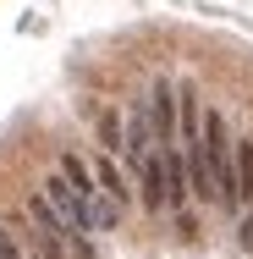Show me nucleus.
Returning <instances> with one entry per match:
<instances>
[{"mask_svg": "<svg viewBox=\"0 0 253 259\" xmlns=\"http://www.w3.org/2000/svg\"><path fill=\"white\" fill-rule=\"evenodd\" d=\"M149 121H154V144H176V89L165 77L149 89Z\"/></svg>", "mask_w": 253, "mask_h": 259, "instance_id": "2", "label": "nucleus"}, {"mask_svg": "<svg viewBox=\"0 0 253 259\" xmlns=\"http://www.w3.org/2000/svg\"><path fill=\"white\" fill-rule=\"evenodd\" d=\"M154 149H160V144H154L149 105H132V110H127V149H121V160H127V165L138 171V165H143V160H149Z\"/></svg>", "mask_w": 253, "mask_h": 259, "instance_id": "1", "label": "nucleus"}, {"mask_svg": "<svg viewBox=\"0 0 253 259\" xmlns=\"http://www.w3.org/2000/svg\"><path fill=\"white\" fill-rule=\"evenodd\" d=\"M237 199H242V204L253 199V144L248 138L237 144Z\"/></svg>", "mask_w": 253, "mask_h": 259, "instance_id": "6", "label": "nucleus"}, {"mask_svg": "<svg viewBox=\"0 0 253 259\" xmlns=\"http://www.w3.org/2000/svg\"><path fill=\"white\" fill-rule=\"evenodd\" d=\"M237 243H242V248H248V254H253V209H248V215H242V232H237Z\"/></svg>", "mask_w": 253, "mask_h": 259, "instance_id": "8", "label": "nucleus"}, {"mask_svg": "<svg viewBox=\"0 0 253 259\" xmlns=\"http://www.w3.org/2000/svg\"><path fill=\"white\" fill-rule=\"evenodd\" d=\"M138 199H143V209H171L165 204V160H160V149L138 165Z\"/></svg>", "mask_w": 253, "mask_h": 259, "instance_id": "4", "label": "nucleus"}, {"mask_svg": "<svg viewBox=\"0 0 253 259\" xmlns=\"http://www.w3.org/2000/svg\"><path fill=\"white\" fill-rule=\"evenodd\" d=\"M99 144H105V155H116V160L127 149V121H121V110H110V105L99 110Z\"/></svg>", "mask_w": 253, "mask_h": 259, "instance_id": "5", "label": "nucleus"}, {"mask_svg": "<svg viewBox=\"0 0 253 259\" xmlns=\"http://www.w3.org/2000/svg\"><path fill=\"white\" fill-rule=\"evenodd\" d=\"M33 259H44V254H33Z\"/></svg>", "mask_w": 253, "mask_h": 259, "instance_id": "9", "label": "nucleus"}, {"mask_svg": "<svg viewBox=\"0 0 253 259\" xmlns=\"http://www.w3.org/2000/svg\"><path fill=\"white\" fill-rule=\"evenodd\" d=\"M0 259H22V254H17V237H11L6 226H0Z\"/></svg>", "mask_w": 253, "mask_h": 259, "instance_id": "7", "label": "nucleus"}, {"mask_svg": "<svg viewBox=\"0 0 253 259\" xmlns=\"http://www.w3.org/2000/svg\"><path fill=\"white\" fill-rule=\"evenodd\" d=\"M94 182H99V193L110 199L116 209H127L132 204V188H127V177H121V165H116V155H94Z\"/></svg>", "mask_w": 253, "mask_h": 259, "instance_id": "3", "label": "nucleus"}]
</instances>
